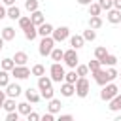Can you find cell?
<instances>
[{
    "label": "cell",
    "instance_id": "cell-1",
    "mask_svg": "<svg viewBox=\"0 0 121 121\" xmlns=\"http://www.w3.org/2000/svg\"><path fill=\"white\" fill-rule=\"evenodd\" d=\"M64 76H66V72H64V66H62L60 62H53V64L49 66V78L53 79V83L64 81Z\"/></svg>",
    "mask_w": 121,
    "mask_h": 121
},
{
    "label": "cell",
    "instance_id": "cell-2",
    "mask_svg": "<svg viewBox=\"0 0 121 121\" xmlns=\"http://www.w3.org/2000/svg\"><path fill=\"white\" fill-rule=\"evenodd\" d=\"M117 95H119V87H117L113 81H112V83H108V85H104V87H102V91H100V98H102L104 102L113 100Z\"/></svg>",
    "mask_w": 121,
    "mask_h": 121
},
{
    "label": "cell",
    "instance_id": "cell-3",
    "mask_svg": "<svg viewBox=\"0 0 121 121\" xmlns=\"http://www.w3.org/2000/svg\"><path fill=\"white\" fill-rule=\"evenodd\" d=\"M53 49H55V40H53L51 36H47V38H42V40H40L38 53H40L42 57H49Z\"/></svg>",
    "mask_w": 121,
    "mask_h": 121
},
{
    "label": "cell",
    "instance_id": "cell-4",
    "mask_svg": "<svg viewBox=\"0 0 121 121\" xmlns=\"http://www.w3.org/2000/svg\"><path fill=\"white\" fill-rule=\"evenodd\" d=\"M62 60H64V64H66L68 68L76 70V66L79 64V57H78V51H76V49H72V47H70V49H66V51H64V59H62Z\"/></svg>",
    "mask_w": 121,
    "mask_h": 121
},
{
    "label": "cell",
    "instance_id": "cell-5",
    "mask_svg": "<svg viewBox=\"0 0 121 121\" xmlns=\"http://www.w3.org/2000/svg\"><path fill=\"white\" fill-rule=\"evenodd\" d=\"M89 91H91L89 79H87V78H79V79L76 81V95H78L79 98H85V96L89 95Z\"/></svg>",
    "mask_w": 121,
    "mask_h": 121
},
{
    "label": "cell",
    "instance_id": "cell-6",
    "mask_svg": "<svg viewBox=\"0 0 121 121\" xmlns=\"http://www.w3.org/2000/svg\"><path fill=\"white\" fill-rule=\"evenodd\" d=\"M51 38L55 40V43H60V42L68 40V38H70V28H68V26H57V28L53 30V36H51Z\"/></svg>",
    "mask_w": 121,
    "mask_h": 121
},
{
    "label": "cell",
    "instance_id": "cell-7",
    "mask_svg": "<svg viewBox=\"0 0 121 121\" xmlns=\"http://www.w3.org/2000/svg\"><path fill=\"white\" fill-rule=\"evenodd\" d=\"M9 74H11L15 79H26V78H28L32 72H30V68H28V66H15V68H13Z\"/></svg>",
    "mask_w": 121,
    "mask_h": 121
},
{
    "label": "cell",
    "instance_id": "cell-8",
    "mask_svg": "<svg viewBox=\"0 0 121 121\" xmlns=\"http://www.w3.org/2000/svg\"><path fill=\"white\" fill-rule=\"evenodd\" d=\"M93 78H95V83H96V85H100V87H104V85L112 83V81H110V78H108V72H106V70H98V72H95V74H93Z\"/></svg>",
    "mask_w": 121,
    "mask_h": 121
},
{
    "label": "cell",
    "instance_id": "cell-9",
    "mask_svg": "<svg viewBox=\"0 0 121 121\" xmlns=\"http://www.w3.org/2000/svg\"><path fill=\"white\" fill-rule=\"evenodd\" d=\"M47 89H53V79H51L49 76H42V78H38V91L43 93V91H47Z\"/></svg>",
    "mask_w": 121,
    "mask_h": 121
},
{
    "label": "cell",
    "instance_id": "cell-10",
    "mask_svg": "<svg viewBox=\"0 0 121 121\" xmlns=\"http://www.w3.org/2000/svg\"><path fill=\"white\" fill-rule=\"evenodd\" d=\"M25 96H26V102H30V104H38V102L42 100V95H40L36 89H32V87H28V89L25 91Z\"/></svg>",
    "mask_w": 121,
    "mask_h": 121
},
{
    "label": "cell",
    "instance_id": "cell-11",
    "mask_svg": "<svg viewBox=\"0 0 121 121\" xmlns=\"http://www.w3.org/2000/svg\"><path fill=\"white\" fill-rule=\"evenodd\" d=\"M21 85L19 83H9L8 87H6V95H8V98H17L19 95H21Z\"/></svg>",
    "mask_w": 121,
    "mask_h": 121
},
{
    "label": "cell",
    "instance_id": "cell-12",
    "mask_svg": "<svg viewBox=\"0 0 121 121\" xmlns=\"http://www.w3.org/2000/svg\"><path fill=\"white\" fill-rule=\"evenodd\" d=\"M53 30H55V26H53V25H49V23H43L42 26H38V36H42V38L53 36Z\"/></svg>",
    "mask_w": 121,
    "mask_h": 121
},
{
    "label": "cell",
    "instance_id": "cell-13",
    "mask_svg": "<svg viewBox=\"0 0 121 121\" xmlns=\"http://www.w3.org/2000/svg\"><path fill=\"white\" fill-rule=\"evenodd\" d=\"M70 45H72V49H81L83 45H85V40H83V36L81 34H74V36H70Z\"/></svg>",
    "mask_w": 121,
    "mask_h": 121
},
{
    "label": "cell",
    "instance_id": "cell-14",
    "mask_svg": "<svg viewBox=\"0 0 121 121\" xmlns=\"http://www.w3.org/2000/svg\"><path fill=\"white\" fill-rule=\"evenodd\" d=\"M13 62H15V66H26V60H28V55L25 53V51H17L13 57Z\"/></svg>",
    "mask_w": 121,
    "mask_h": 121
},
{
    "label": "cell",
    "instance_id": "cell-15",
    "mask_svg": "<svg viewBox=\"0 0 121 121\" xmlns=\"http://www.w3.org/2000/svg\"><path fill=\"white\" fill-rule=\"evenodd\" d=\"M60 95L62 96H66V98H70V96H74L76 95V85H72V83H62L60 85Z\"/></svg>",
    "mask_w": 121,
    "mask_h": 121
},
{
    "label": "cell",
    "instance_id": "cell-16",
    "mask_svg": "<svg viewBox=\"0 0 121 121\" xmlns=\"http://www.w3.org/2000/svg\"><path fill=\"white\" fill-rule=\"evenodd\" d=\"M106 19H108V23H112V25H119V23H121V11H119V9H110V11L106 13Z\"/></svg>",
    "mask_w": 121,
    "mask_h": 121
},
{
    "label": "cell",
    "instance_id": "cell-17",
    "mask_svg": "<svg viewBox=\"0 0 121 121\" xmlns=\"http://www.w3.org/2000/svg\"><path fill=\"white\" fill-rule=\"evenodd\" d=\"M0 36H2L4 42H11V40H15V28H13V26H4L2 32H0Z\"/></svg>",
    "mask_w": 121,
    "mask_h": 121
},
{
    "label": "cell",
    "instance_id": "cell-18",
    "mask_svg": "<svg viewBox=\"0 0 121 121\" xmlns=\"http://www.w3.org/2000/svg\"><path fill=\"white\" fill-rule=\"evenodd\" d=\"M30 21H32V25H34V26H42V25L45 23V17H43V13L38 9V11L30 13Z\"/></svg>",
    "mask_w": 121,
    "mask_h": 121
},
{
    "label": "cell",
    "instance_id": "cell-19",
    "mask_svg": "<svg viewBox=\"0 0 121 121\" xmlns=\"http://www.w3.org/2000/svg\"><path fill=\"white\" fill-rule=\"evenodd\" d=\"M60 108H62V104H60V100H59V98H51V100H49V104H47V112H49V113H53V115H55V113H59V112H60Z\"/></svg>",
    "mask_w": 121,
    "mask_h": 121
},
{
    "label": "cell",
    "instance_id": "cell-20",
    "mask_svg": "<svg viewBox=\"0 0 121 121\" xmlns=\"http://www.w3.org/2000/svg\"><path fill=\"white\" fill-rule=\"evenodd\" d=\"M8 17L11 19V21H19L23 15H21V8H17V6H11V8H8Z\"/></svg>",
    "mask_w": 121,
    "mask_h": 121
},
{
    "label": "cell",
    "instance_id": "cell-21",
    "mask_svg": "<svg viewBox=\"0 0 121 121\" xmlns=\"http://www.w3.org/2000/svg\"><path fill=\"white\" fill-rule=\"evenodd\" d=\"M23 32H25V38H26L28 42H32V40H36V36H38V26L30 25V26H28V28H25Z\"/></svg>",
    "mask_w": 121,
    "mask_h": 121
},
{
    "label": "cell",
    "instance_id": "cell-22",
    "mask_svg": "<svg viewBox=\"0 0 121 121\" xmlns=\"http://www.w3.org/2000/svg\"><path fill=\"white\" fill-rule=\"evenodd\" d=\"M100 64H102V66H108V68H110V66H115V64H117V57L112 55V53H108V55L100 60Z\"/></svg>",
    "mask_w": 121,
    "mask_h": 121
},
{
    "label": "cell",
    "instance_id": "cell-23",
    "mask_svg": "<svg viewBox=\"0 0 121 121\" xmlns=\"http://www.w3.org/2000/svg\"><path fill=\"white\" fill-rule=\"evenodd\" d=\"M108 104H110V106H108V108H110V112H121V93H119L113 100H110Z\"/></svg>",
    "mask_w": 121,
    "mask_h": 121
},
{
    "label": "cell",
    "instance_id": "cell-24",
    "mask_svg": "<svg viewBox=\"0 0 121 121\" xmlns=\"http://www.w3.org/2000/svg\"><path fill=\"white\" fill-rule=\"evenodd\" d=\"M49 57H51V60H53V62H60V60L64 59V51H62L60 47H55V49L51 51V55H49Z\"/></svg>",
    "mask_w": 121,
    "mask_h": 121
},
{
    "label": "cell",
    "instance_id": "cell-25",
    "mask_svg": "<svg viewBox=\"0 0 121 121\" xmlns=\"http://www.w3.org/2000/svg\"><path fill=\"white\" fill-rule=\"evenodd\" d=\"M0 66H2V70H6V72H11V70L15 68V62H13V59H11V57H6V59H2Z\"/></svg>",
    "mask_w": 121,
    "mask_h": 121
},
{
    "label": "cell",
    "instance_id": "cell-26",
    "mask_svg": "<svg viewBox=\"0 0 121 121\" xmlns=\"http://www.w3.org/2000/svg\"><path fill=\"white\" fill-rule=\"evenodd\" d=\"M2 108L6 110V113H9V112H17V102H15V98H6V102H4Z\"/></svg>",
    "mask_w": 121,
    "mask_h": 121
},
{
    "label": "cell",
    "instance_id": "cell-27",
    "mask_svg": "<svg viewBox=\"0 0 121 121\" xmlns=\"http://www.w3.org/2000/svg\"><path fill=\"white\" fill-rule=\"evenodd\" d=\"M17 112H19V115H28V113L32 112L30 102H19V104H17Z\"/></svg>",
    "mask_w": 121,
    "mask_h": 121
},
{
    "label": "cell",
    "instance_id": "cell-28",
    "mask_svg": "<svg viewBox=\"0 0 121 121\" xmlns=\"http://www.w3.org/2000/svg\"><path fill=\"white\" fill-rule=\"evenodd\" d=\"M38 8H40V2H38V0H25V9H26L28 13L38 11Z\"/></svg>",
    "mask_w": 121,
    "mask_h": 121
},
{
    "label": "cell",
    "instance_id": "cell-29",
    "mask_svg": "<svg viewBox=\"0 0 121 121\" xmlns=\"http://www.w3.org/2000/svg\"><path fill=\"white\" fill-rule=\"evenodd\" d=\"M102 25H104L102 17H89V28H93V30H98Z\"/></svg>",
    "mask_w": 121,
    "mask_h": 121
},
{
    "label": "cell",
    "instance_id": "cell-30",
    "mask_svg": "<svg viewBox=\"0 0 121 121\" xmlns=\"http://www.w3.org/2000/svg\"><path fill=\"white\" fill-rule=\"evenodd\" d=\"M9 76H11L9 72H6V70H0V89H2V87H8V85L11 83V81H9Z\"/></svg>",
    "mask_w": 121,
    "mask_h": 121
},
{
    "label": "cell",
    "instance_id": "cell-31",
    "mask_svg": "<svg viewBox=\"0 0 121 121\" xmlns=\"http://www.w3.org/2000/svg\"><path fill=\"white\" fill-rule=\"evenodd\" d=\"M100 13H102V8H100L96 2H93V4L89 6V15H91V17H100Z\"/></svg>",
    "mask_w": 121,
    "mask_h": 121
},
{
    "label": "cell",
    "instance_id": "cell-32",
    "mask_svg": "<svg viewBox=\"0 0 121 121\" xmlns=\"http://www.w3.org/2000/svg\"><path fill=\"white\" fill-rule=\"evenodd\" d=\"M83 40L85 42H95L96 40V30H93V28H87V30H83Z\"/></svg>",
    "mask_w": 121,
    "mask_h": 121
},
{
    "label": "cell",
    "instance_id": "cell-33",
    "mask_svg": "<svg viewBox=\"0 0 121 121\" xmlns=\"http://www.w3.org/2000/svg\"><path fill=\"white\" fill-rule=\"evenodd\" d=\"M30 72H32V76L42 78V76H45V66H43V64H34V66L30 68Z\"/></svg>",
    "mask_w": 121,
    "mask_h": 121
},
{
    "label": "cell",
    "instance_id": "cell-34",
    "mask_svg": "<svg viewBox=\"0 0 121 121\" xmlns=\"http://www.w3.org/2000/svg\"><path fill=\"white\" fill-rule=\"evenodd\" d=\"M106 55H108V49H106L104 45H98V47L95 49V59H96V60H102Z\"/></svg>",
    "mask_w": 121,
    "mask_h": 121
},
{
    "label": "cell",
    "instance_id": "cell-35",
    "mask_svg": "<svg viewBox=\"0 0 121 121\" xmlns=\"http://www.w3.org/2000/svg\"><path fill=\"white\" fill-rule=\"evenodd\" d=\"M87 68H89V72L91 74H95V72H98V70H102V64H100V60H89V64H87Z\"/></svg>",
    "mask_w": 121,
    "mask_h": 121
},
{
    "label": "cell",
    "instance_id": "cell-36",
    "mask_svg": "<svg viewBox=\"0 0 121 121\" xmlns=\"http://www.w3.org/2000/svg\"><path fill=\"white\" fill-rule=\"evenodd\" d=\"M78 79H79V78H78L76 70H70V72H66V76H64V81H66V83H72V85H76Z\"/></svg>",
    "mask_w": 121,
    "mask_h": 121
},
{
    "label": "cell",
    "instance_id": "cell-37",
    "mask_svg": "<svg viewBox=\"0 0 121 121\" xmlns=\"http://www.w3.org/2000/svg\"><path fill=\"white\" fill-rule=\"evenodd\" d=\"M76 74H78V78H85V76L89 74L87 64H78V66H76Z\"/></svg>",
    "mask_w": 121,
    "mask_h": 121
},
{
    "label": "cell",
    "instance_id": "cell-38",
    "mask_svg": "<svg viewBox=\"0 0 121 121\" xmlns=\"http://www.w3.org/2000/svg\"><path fill=\"white\" fill-rule=\"evenodd\" d=\"M96 4H98L102 9H106V13H108L110 9H113V0H98Z\"/></svg>",
    "mask_w": 121,
    "mask_h": 121
},
{
    "label": "cell",
    "instance_id": "cell-39",
    "mask_svg": "<svg viewBox=\"0 0 121 121\" xmlns=\"http://www.w3.org/2000/svg\"><path fill=\"white\" fill-rule=\"evenodd\" d=\"M30 25H32V21H30V15H23V17L19 19V26H21L23 30H25V28H28Z\"/></svg>",
    "mask_w": 121,
    "mask_h": 121
},
{
    "label": "cell",
    "instance_id": "cell-40",
    "mask_svg": "<svg viewBox=\"0 0 121 121\" xmlns=\"http://www.w3.org/2000/svg\"><path fill=\"white\" fill-rule=\"evenodd\" d=\"M106 72H108V78H110V81H113L115 78H119V72H117V70H115L113 66H110V68H108Z\"/></svg>",
    "mask_w": 121,
    "mask_h": 121
},
{
    "label": "cell",
    "instance_id": "cell-41",
    "mask_svg": "<svg viewBox=\"0 0 121 121\" xmlns=\"http://www.w3.org/2000/svg\"><path fill=\"white\" fill-rule=\"evenodd\" d=\"M40 95H42V98H45L47 102H49L51 98H55V91H53V89H47V91H43V93H40Z\"/></svg>",
    "mask_w": 121,
    "mask_h": 121
},
{
    "label": "cell",
    "instance_id": "cell-42",
    "mask_svg": "<svg viewBox=\"0 0 121 121\" xmlns=\"http://www.w3.org/2000/svg\"><path fill=\"white\" fill-rule=\"evenodd\" d=\"M6 121H19V112H9V113H6Z\"/></svg>",
    "mask_w": 121,
    "mask_h": 121
},
{
    "label": "cell",
    "instance_id": "cell-43",
    "mask_svg": "<svg viewBox=\"0 0 121 121\" xmlns=\"http://www.w3.org/2000/svg\"><path fill=\"white\" fill-rule=\"evenodd\" d=\"M40 119H42V115H40V113H36L34 110L26 115V121H40Z\"/></svg>",
    "mask_w": 121,
    "mask_h": 121
},
{
    "label": "cell",
    "instance_id": "cell-44",
    "mask_svg": "<svg viewBox=\"0 0 121 121\" xmlns=\"http://www.w3.org/2000/svg\"><path fill=\"white\" fill-rule=\"evenodd\" d=\"M57 121H74V115H70V113H62V115L57 117Z\"/></svg>",
    "mask_w": 121,
    "mask_h": 121
},
{
    "label": "cell",
    "instance_id": "cell-45",
    "mask_svg": "<svg viewBox=\"0 0 121 121\" xmlns=\"http://www.w3.org/2000/svg\"><path fill=\"white\" fill-rule=\"evenodd\" d=\"M4 17H8V8H6V6L0 2V21H2Z\"/></svg>",
    "mask_w": 121,
    "mask_h": 121
},
{
    "label": "cell",
    "instance_id": "cell-46",
    "mask_svg": "<svg viewBox=\"0 0 121 121\" xmlns=\"http://www.w3.org/2000/svg\"><path fill=\"white\" fill-rule=\"evenodd\" d=\"M40 121H57V119H55V115H53V113H49V112H47L45 115H42V119H40Z\"/></svg>",
    "mask_w": 121,
    "mask_h": 121
},
{
    "label": "cell",
    "instance_id": "cell-47",
    "mask_svg": "<svg viewBox=\"0 0 121 121\" xmlns=\"http://www.w3.org/2000/svg\"><path fill=\"white\" fill-rule=\"evenodd\" d=\"M6 98H8V95H6V91H2V89H0V108L4 106V102H6Z\"/></svg>",
    "mask_w": 121,
    "mask_h": 121
},
{
    "label": "cell",
    "instance_id": "cell-48",
    "mask_svg": "<svg viewBox=\"0 0 121 121\" xmlns=\"http://www.w3.org/2000/svg\"><path fill=\"white\" fill-rule=\"evenodd\" d=\"M78 4H79V6H87V8H89V6L93 4V0H78Z\"/></svg>",
    "mask_w": 121,
    "mask_h": 121
},
{
    "label": "cell",
    "instance_id": "cell-49",
    "mask_svg": "<svg viewBox=\"0 0 121 121\" xmlns=\"http://www.w3.org/2000/svg\"><path fill=\"white\" fill-rule=\"evenodd\" d=\"M2 4L8 6V8H11V6H15V0H2Z\"/></svg>",
    "mask_w": 121,
    "mask_h": 121
},
{
    "label": "cell",
    "instance_id": "cell-50",
    "mask_svg": "<svg viewBox=\"0 0 121 121\" xmlns=\"http://www.w3.org/2000/svg\"><path fill=\"white\" fill-rule=\"evenodd\" d=\"M113 9H119L121 11V0H113Z\"/></svg>",
    "mask_w": 121,
    "mask_h": 121
},
{
    "label": "cell",
    "instance_id": "cell-51",
    "mask_svg": "<svg viewBox=\"0 0 121 121\" xmlns=\"http://www.w3.org/2000/svg\"><path fill=\"white\" fill-rule=\"evenodd\" d=\"M4 49V40H2V36H0V51Z\"/></svg>",
    "mask_w": 121,
    "mask_h": 121
},
{
    "label": "cell",
    "instance_id": "cell-52",
    "mask_svg": "<svg viewBox=\"0 0 121 121\" xmlns=\"http://www.w3.org/2000/svg\"><path fill=\"white\" fill-rule=\"evenodd\" d=\"M113 121H121V115H115V117H113Z\"/></svg>",
    "mask_w": 121,
    "mask_h": 121
},
{
    "label": "cell",
    "instance_id": "cell-53",
    "mask_svg": "<svg viewBox=\"0 0 121 121\" xmlns=\"http://www.w3.org/2000/svg\"><path fill=\"white\" fill-rule=\"evenodd\" d=\"M19 121H26V119H19Z\"/></svg>",
    "mask_w": 121,
    "mask_h": 121
},
{
    "label": "cell",
    "instance_id": "cell-54",
    "mask_svg": "<svg viewBox=\"0 0 121 121\" xmlns=\"http://www.w3.org/2000/svg\"><path fill=\"white\" fill-rule=\"evenodd\" d=\"M119 78H121V72H119Z\"/></svg>",
    "mask_w": 121,
    "mask_h": 121
},
{
    "label": "cell",
    "instance_id": "cell-55",
    "mask_svg": "<svg viewBox=\"0 0 121 121\" xmlns=\"http://www.w3.org/2000/svg\"><path fill=\"white\" fill-rule=\"evenodd\" d=\"M119 91H121V89H119Z\"/></svg>",
    "mask_w": 121,
    "mask_h": 121
}]
</instances>
